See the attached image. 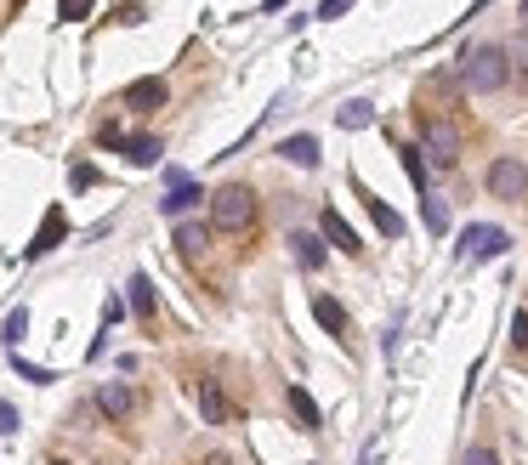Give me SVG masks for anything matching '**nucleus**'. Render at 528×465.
<instances>
[{
  "label": "nucleus",
  "instance_id": "f257e3e1",
  "mask_svg": "<svg viewBox=\"0 0 528 465\" xmlns=\"http://www.w3.org/2000/svg\"><path fill=\"white\" fill-rule=\"evenodd\" d=\"M511 80V69H506V52L500 46H472V52L460 57V86L466 91H500Z\"/></svg>",
  "mask_w": 528,
  "mask_h": 465
},
{
  "label": "nucleus",
  "instance_id": "f03ea898",
  "mask_svg": "<svg viewBox=\"0 0 528 465\" xmlns=\"http://www.w3.org/2000/svg\"><path fill=\"white\" fill-rule=\"evenodd\" d=\"M211 222L222 227V233H245V227L256 222V193H250L245 182L216 188V193H211Z\"/></svg>",
  "mask_w": 528,
  "mask_h": 465
},
{
  "label": "nucleus",
  "instance_id": "7ed1b4c3",
  "mask_svg": "<svg viewBox=\"0 0 528 465\" xmlns=\"http://www.w3.org/2000/svg\"><path fill=\"white\" fill-rule=\"evenodd\" d=\"M421 154L432 159V165H455L460 159V131H455V120H426V137H421Z\"/></svg>",
  "mask_w": 528,
  "mask_h": 465
},
{
  "label": "nucleus",
  "instance_id": "20e7f679",
  "mask_svg": "<svg viewBox=\"0 0 528 465\" xmlns=\"http://www.w3.org/2000/svg\"><path fill=\"white\" fill-rule=\"evenodd\" d=\"M489 188H494V199H523L528 193V165L523 159H494L489 165Z\"/></svg>",
  "mask_w": 528,
  "mask_h": 465
},
{
  "label": "nucleus",
  "instance_id": "39448f33",
  "mask_svg": "<svg viewBox=\"0 0 528 465\" xmlns=\"http://www.w3.org/2000/svg\"><path fill=\"white\" fill-rule=\"evenodd\" d=\"M460 244H466V261H494V256H506V227H466L460 233Z\"/></svg>",
  "mask_w": 528,
  "mask_h": 465
},
{
  "label": "nucleus",
  "instance_id": "423d86ee",
  "mask_svg": "<svg viewBox=\"0 0 528 465\" xmlns=\"http://www.w3.org/2000/svg\"><path fill=\"white\" fill-rule=\"evenodd\" d=\"M63 233H69V216H63V205H52V210H46V222H40V233L29 239V250H23V256L35 261V256H46V250H57V239H63Z\"/></svg>",
  "mask_w": 528,
  "mask_h": 465
},
{
  "label": "nucleus",
  "instance_id": "0eeeda50",
  "mask_svg": "<svg viewBox=\"0 0 528 465\" xmlns=\"http://www.w3.org/2000/svg\"><path fill=\"white\" fill-rule=\"evenodd\" d=\"M120 103L137 108V114H154V108H165V80H131Z\"/></svg>",
  "mask_w": 528,
  "mask_h": 465
},
{
  "label": "nucleus",
  "instance_id": "6e6552de",
  "mask_svg": "<svg viewBox=\"0 0 528 465\" xmlns=\"http://www.w3.org/2000/svg\"><path fill=\"white\" fill-rule=\"evenodd\" d=\"M97 409H103L108 420H125V414L137 409V397H131V386H120V380H108L103 392H97Z\"/></svg>",
  "mask_w": 528,
  "mask_h": 465
},
{
  "label": "nucleus",
  "instance_id": "1a4fd4ad",
  "mask_svg": "<svg viewBox=\"0 0 528 465\" xmlns=\"http://www.w3.org/2000/svg\"><path fill=\"white\" fill-rule=\"evenodd\" d=\"M358 199H364V210L375 216V227H381L387 239H404V216H398V210H387V205H381V199H375L370 188H358Z\"/></svg>",
  "mask_w": 528,
  "mask_h": 465
},
{
  "label": "nucleus",
  "instance_id": "9d476101",
  "mask_svg": "<svg viewBox=\"0 0 528 465\" xmlns=\"http://www.w3.org/2000/svg\"><path fill=\"white\" fill-rule=\"evenodd\" d=\"M199 199H205V193H199L194 182H188V176H182V182H171V193L159 199V210H165V216H182V210H194Z\"/></svg>",
  "mask_w": 528,
  "mask_h": 465
},
{
  "label": "nucleus",
  "instance_id": "9b49d317",
  "mask_svg": "<svg viewBox=\"0 0 528 465\" xmlns=\"http://www.w3.org/2000/svg\"><path fill=\"white\" fill-rule=\"evenodd\" d=\"M279 154L290 159V165H301V171H313L318 165V137H284Z\"/></svg>",
  "mask_w": 528,
  "mask_h": 465
},
{
  "label": "nucleus",
  "instance_id": "f8f14e48",
  "mask_svg": "<svg viewBox=\"0 0 528 465\" xmlns=\"http://www.w3.org/2000/svg\"><path fill=\"white\" fill-rule=\"evenodd\" d=\"M324 239H330L335 250H347V256L358 250V233L347 227V216H341V210H324Z\"/></svg>",
  "mask_w": 528,
  "mask_h": 465
},
{
  "label": "nucleus",
  "instance_id": "ddd939ff",
  "mask_svg": "<svg viewBox=\"0 0 528 465\" xmlns=\"http://www.w3.org/2000/svg\"><path fill=\"white\" fill-rule=\"evenodd\" d=\"M313 318L330 329V335H347V307H341L335 295H318V301H313Z\"/></svg>",
  "mask_w": 528,
  "mask_h": 465
},
{
  "label": "nucleus",
  "instance_id": "4468645a",
  "mask_svg": "<svg viewBox=\"0 0 528 465\" xmlns=\"http://www.w3.org/2000/svg\"><path fill=\"white\" fill-rule=\"evenodd\" d=\"M290 256L313 273V267H324V244H318V233H290Z\"/></svg>",
  "mask_w": 528,
  "mask_h": 465
},
{
  "label": "nucleus",
  "instance_id": "2eb2a0df",
  "mask_svg": "<svg viewBox=\"0 0 528 465\" xmlns=\"http://www.w3.org/2000/svg\"><path fill=\"white\" fill-rule=\"evenodd\" d=\"M290 414L301 420V431H324V414H318V403L301 386H290Z\"/></svg>",
  "mask_w": 528,
  "mask_h": 465
},
{
  "label": "nucleus",
  "instance_id": "dca6fc26",
  "mask_svg": "<svg viewBox=\"0 0 528 465\" xmlns=\"http://www.w3.org/2000/svg\"><path fill=\"white\" fill-rule=\"evenodd\" d=\"M120 154L131 159V165H154L165 148H159V137H120Z\"/></svg>",
  "mask_w": 528,
  "mask_h": 465
},
{
  "label": "nucleus",
  "instance_id": "f3484780",
  "mask_svg": "<svg viewBox=\"0 0 528 465\" xmlns=\"http://www.w3.org/2000/svg\"><path fill=\"white\" fill-rule=\"evenodd\" d=\"M199 409H205V420H211V426H222V420H228V397L216 392V380H205V386H199Z\"/></svg>",
  "mask_w": 528,
  "mask_h": 465
},
{
  "label": "nucleus",
  "instance_id": "a211bd4d",
  "mask_svg": "<svg viewBox=\"0 0 528 465\" xmlns=\"http://www.w3.org/2000/svg\"><path fill=\"white\" fill-rule=\"evenodd\" d=\"M205 244H211V233H205L199 222H182V227H176V250H182V256H199Z\"/></svg>",
  "mask_w": 528,
  "mask_h": 465
},
{
  "label": "nucleus",
  "instance_id": "6ab92c4d",
  "mask_svg": "<svg viewBox=\"0 0 528 465\" xmlns=\"http://www.w3.org/2000/svg\"><path fill=\"white\" fill-rule=\"evenodd\" d=\"M335 125H341V131H364V125H375V108L370 103H347L341 114H335Z\"/></svg>",
  "mask_w": 528,
  "mask_h": 465
},
{
  "label": "nucleus",
  "instance_id": "aec40b11",
  "mask_svg": "<svg viewBox=\"0 0 528 465\" xmlns=\"http://www.w3.org/2000/svg\"><path fill=\"white\" fill-rule=\"evenodd\" d=\"M131 312H137V318H154V284H148V278H131Z\"/></svg>",
  "mask_w": 528,
  "mask_h": 465
},
{
  "label": "nucleus",
  "instance_id": "412c9836",
  "mask_svg": "<svg viewBox=\"0 0 528 465\" xmlns=\"http://www.w3.org/2000/svg\"><path fill=\"white\" fill-rule=\"evenodd\" d=\"M23 329H29V307H12V312H6V335H0V341H6V346H12V352H18Z\"/></svg>",
  "mask_w": 528,
  "mask_h": 465
},
{
  "label": "nucleus",
  "instance_id": "4be33fe9",
  "mask_svg": "<svg viewBox=\"0 0 528 465\" xmlns=\"http://www.w3.org/2000/svg\"><path fill=\"white\" fill-rule=\"evenodd\" d=\"M426 227L432 233H449V205L443 199H426Z\"/></svg>",
  "mask_w": 528,
  "mask_h": 465
},
{
  "label": "nucleus",
  "instance_id": "5701e85b",
  "mask_svg": "<svg viewBox=\"0 0 528 465\" xmlns=\"http://www.w3.org/2000/svg\"><path fill=\"white\" fill-rule=\"evenodd\" d=\"M91 6H97V0H57V12H63V23H80V18H91Z\"/></svg>",
  "mask_w": 528,
  "mask_h": 465
},
{
  "label": "nucleus",
  "instance_id": "b1692460",
  "mask_svg": "<svg viewBox=\"0 0 528 465\" xmlns=\"http://www.w3.org/2000/svg\"><path fill=\"white\" fill-rule=\"evenodd\" d=\"M12 358H18V352H12ZM18 375H23V380H35V386H52V380H57L52 369H40V363H23V358H18Z\"/></svg>",
  "mask_w": 528,
  "mask_h": 465
},
{
  "label": "nucleus",
  "instance_id": "393cba45",
  "mask_svg": "<svg viewBox=\"0 0 528 465\" xmlns=\"http://www.w3.org/2000/svg\"><path fill=\"white\" fill-rule=\"evenodd\" d=\"M0 431H6V437H12V431H18V409H12V403H6V397H0Z\"/></svg>",
  "mask_w": 528,
  "mask_h": 465
},
{
  "label": "nucleus",
  "instance_id": "a878e982",
  "mask_svg": "<svg viewBox=\"0 0 528 465\" xmlns=\"http://www.w3.org/2000/svg\"><path fill=\"white\" fill-rule=\"evenodd\" d=\"M69 182H74V188H91V182H97V171H91V165H74Z\"/></svg>",
  "mask_w": 528,
  "mask_h": 465
},
{
  "label": "nucleus",
  "instance_id": "bb28decb",
  "mask_svg": "<svg viewBox=\"0 0 528 465\" xmlns=\"http://www.w3.org/2000/svg\"><path fill=\"white\" fill-rule=\"evenodd\" d=\"M341 12H352V0H324L318 6V18H341Z\"/></svg>",
  "mask_w": 528,
  "mask_h": 465
},
{
  "label": "nucleus",
  "instance_id": "cd10ccee",
  "mask_svg": "<svg viewBox=\"0 0 528 465\" xmlns=\"http://www.w3.org/2000/svg\"><path fill=\"white\" fill-rule=\"evenodd\" d=\"M511 329H517V335H511V341H517V346H528V307L517 312V318H511Z\"/></svg>",
  "mask_w": 528,
  "mask_h": 465
},
{
  "label": "nucleus",
  "instance_id": "c85d7f7f",
  "mask_svg": "<svg viewBox=\"0 0 528 465\" xmlns=\"http://www.w3.org/2000/svg\"><path fill=\"white\" fill-rule=\"evenodd\" d=\"M120 312H125V307H120V295H108V301H103V329L114 324V318H120Z\"/></svg>",
  "mask_w": 528,
  "mask_h": 465
},
{
  "label": "nucleus",
  "instance_id": "c756f323",
  "mask_svg": "<svg viewBox=\"0 0 528 465\" xmlns=\"http://www.w3.org/2000/svg\"><path fill=\"white\" fill-rule=\"evenodd\" d=\"M466 465H500V460H494L489 448H472V454H466Z\"/></svg>",
  "mask_w": 528,
  "mask_h": 465
},
{
  "label": "nucleus",
  "instance_id": "7c9ffc66",
  "mask_svg": "<svg viewBox=\"0 0 528 465\" xmlns=\"http://www.w3.org/2000/svg\"><path fill=\"white\" fill-rule=\"evenodd\" d=\"M523 18H528V0H523Z\"/></svg>",
  "mask_w": 528,
  "mask_h": 465
},
{
  "label": "nucleus",
  "instance_id": "2f4dec72",
  "mask_svg": "<svg viewBox=\"0 0 528 465\" xmlns=\"http://www.w3.org/2000/svg\"><path fill=\"white\" fill-rule=\"evenodd\" d=\"M52 465H69V460H52Z\"/></svg>",
  "mask_w": 528,
  "mask_h": 465
}]
</instances>
